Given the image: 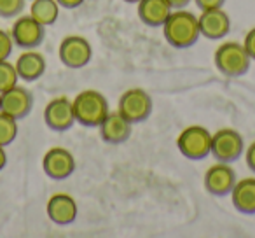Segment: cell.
Segmentation results:
<instances>
[{
  "mask_svg": "<svg viewBox=\"0 0 255 238\" xmlns=\"http://www.w3.org/2000/svg\"><path fill=\"white\" fill-rule=\"evenodd\" d=\"M11 37L14 46L21 47V49H35L44 42L46 26H42L32 16H19L12 23Z\"/></svg>",
  "mask_w": 255,
  "mask_h": 238,
  "instance_id": "cell-8",
  "label": "cell"
},
{
  "mask_svg": "<svg viewBox=\"0 0 255 238\" xmlns=\"http://www.w3.org/2000/svg\"><path fill=\"white\" fill-rule=\"evenodd\" d=\"M123 2H126V4H138L140 0H123Z\"/></svg>",
  "mask_w": 255,
  "mask_h": 238,
  "instance_id": "cell-30",
  "label": "cell"
},
{
  "mask_svg": "<svg viewBox=\"0 0 255 238\" xmlns=\"http://www.w3.org/2000/svg\"><path fill=\"white\" fill-rule=\"evenodd\" d=\"M201 11H208V9H219L226 4V0H194Z\"/></svg>",
  "mask_w": 255,
  "mask_h": 238,
  "instance_id": "cell-25",
  "label": "cell"
},
{
  "mask_svg": "<svg viewBox=\"0 0 255 238\" xmlns=\"http://www.w3.org/2000/svg\"><path fill=\"white\" fill-rule=\"evenodd\" d=\"M131 123L128 121L126 117L121 116L119 110L116 112H109L107 117L102 121L100 128V137L103 142L112 144V146H119L124 144L129 137H131Z\"/></svg>",
  "mask_w": 255,
  "mask_h": 238,
  "instance_id": "cell-15",
  "label": "cell"
},
{
  "mask_svg": "<svg viewBox=\"0 0 255 238\" xmlns=\"http://www.w3.org/2000/svg\"><path fill=\"white\" fill-rule=\"evenodd\" d=\"M30 16L37 19L42 26H51L56 23L60 16V4L56 0H32Z\"/></svg>",
  "mask_w": 255,
  "mask_h": 238,
  "instance_id": "cell-19",
  "label": "cell"
},
{
  "mask_svg": "<svg viewBox=\"0 0 255 238\" xmlns=\"http://www.w3.org/2000/svg\"><path fill=\"white\" fill-rule=\"evenodd\" d=\"M177 147L182 156L187 158V160H205L206 156H210V151H212V133L205 126H187L178 135Z\"/></svg>",
  "mask_w": 255,
  "mask_h": 238,
  "instance_id": "cell-4",
  "label": "cell"
},
{
  "mask_svg": "<svg viewBox=\"0 0 255 238\" xmlns=\"http://www.w3.org/2000/svg\"><path fill=\"white\" fill-rule=\"evenodd\" d=\"M16 72H18L19 79L26 82H33L40 79L46 72V58L35 49H25L16 60Z\"/></svg>",
  "mask_w": 255,
  "mask_h": 238,
  "instance_id": "cell-16",
  "label": "cell"
},
{
  "mask_svg": "<svg viewBox=\"0 0 255 238\" xmlns=\"http://www.w3.org/2000/svg\"><path fill=\"white\" fill-rule=\"evenodd\" d=\"M136 5H138V18L142 19L143 25L152 28L163 26L173 11L166 0H140Z\"/></svg>",
  "mask_w": 255,
  "mask_h": 238,
  "instance_id": "cell-18",
  "label": "cell"
},
{
  "mask_svg": "<svg viewBox=\"0 0 255 238\" xmlns=\"http://www.w3.org/2000/svg\"><path fill=\"white\" fill-rule=\"evenodd\" d=\"M245 151V142L240 132L233 128H222L212 135V154L217 161L234 163L241 158Z\"/></svg>",
  "mask_w": 255,
  "mask_h": 238,
  "instance_id": "cell-6",
  "label": "cell"
},
{
  "mask_svg": "<svg viewBox=\"0 0 255 238\" xmlns=\"http://www.w3.org/2000/svg\"><path fill=\"white\" fill-rule=\"evenodd\" d=\"M60 61L68 68H82L91 61L93 47L88 39L81 35H68L60 44Z\"/></svg>",
  "mask_w": 255,
  "mask_h": 238,
  "instance_id": "cell-7",
  "label": "cell"
},
{
  "mask_svg": "<svg viewBox=\"0 0 255 238\" xmlns=\"http://www.w3.org/2000/svg\"><path fill=\"white\" fill-rule=\"evenodd\" d=\"M18 72H16V65L11 63V61L4 60L0 61V95L7 89L14 88L18 84Z\"/></svg>",
  "mask_w": 255,
  "mask_h": 238,
  "instance_id": "cell-21",
  "label": "cell"
},
{
  "mask_svg": "<svg viewBox=\"0 0 255 238\" xmlns=\"http://www.w3.org/2000/svg\"><path fill=\"white\" fill-rule=\"evenodd\" d=\"M44 123L53 132H67L74 126V103L67 96H56L44 109Z\"/></svg>",
  "mask_w": 255,
  "mask_h": 238,
  "instance_id": "cell-9",
  "label": "cell"
},
{
  "mask_svg": "<svg viewBox=\"0 0 255 238\" xmlns=\"http://www.w3.org/2000/svg\"><path fill=\"white\" fill-rule=\"evenodd\" d=\"M198 23H199V32H201V35L210 40L222 39L231 30V18L222 7L201 11V14H199V18H198Z\"/></svg>",
  "mask_w": 255,
  "mask_h": 238,
  "instance_id": "cell-13",
  "label": "cell"
},
{
  "mask_svg": "<svg viewBox=\"0 0 255 238\" xmlns=\"http://www.w3.org/2000/svg\"><path fill=\"white\" fill-rule=\"evenodd\" d=\"M46 212L47 217L53 221L58 226H68L77 219V203L67 193H56L47 200L46 205Z\"/></svg>",
  "mask_w": 255,
  "mask_h": 238,
  "instance_id": "cell-14",
  "label": "cell"
},
{
  "mask_svg": "<svg viewBox=\"0 0 255 238\" xmlns=\"http://www.w3.org/2000/svg\"><path fill=\"white\" fill-rule=\"evenodd\" d=\"M5 165H7V154H5V147L0 146V172L4 170Z\"/></svg>",
  "mask_w": 255,
  "mask_h": 238,
  "instance_id": "cell-29",
  "label": "cell"
},
{
  "mask_svg": "<svg viewBox=\"0 0 255 238\" xmlns=\"http://www.w3.org/2000/svg\"><path fill=\"white\" fill-rule=\"evenodd\" d=\"M205 189L213 196H227L231 195L234 184H236V172L233 170L231 163L217 161L215 165L206 170L205 174Z\"/></svg>",
  "mask_w": 255,
  "mask_h": 238,
  "instance_id": "cell-12",
  "label": "cell"
},
{
  "mask_svg": "<svg viewBox=\"0 0 255 238\" xmlns=\"http://www.w3.org/2000/svg\"><path fill=\"white\" fill-rule=\"evenodd\" d=\"M44 174L53 181H65L75 170V158L65 147H51L42 158Z\"/></svg>",
  "mask_w": 255,
  "mask_h": 238,
  "instance_id": "cell-10",
  "label": "cell"
},
{
  "mask_svg": "<svg viewBox=\"0 0 255 238\" xmlns=\"http://www.w3.org/2000/svg\"><path fill=\"white\" fill-rule=\"evenodd\" d=\"M213 61H215L217 70L231 79L245 75L250 70V65H252V58L248 56L245 46L240 42L220 44L215 51Z\"/></svg>",
  "mask_w": 255,
  "mask_h": 238,
  "instance_id": "cell-3",
  "label": "cell"
},
{
  "mask_svg": "<svg viewBox=\"0 0 255 238\" xmlns=\"http://www.w3.org/2000/svg\"><path fill=\"white\" fill-rule=\"evenodd\" d=\"M171 5V9H185V5H189L192 0H166Z\"/></svg>",
  "mask_w": 255,
  "mask_h": 238,
  "instance_id": "cell-28",
  "label": "cell"
},
{
  "mask_svg": "<svg viewBox=\"0 0 255 238\" xmlns=\"http://www.w3.org/2000/svg\"><path fill=\"white\" fill-rule=\"evenodd\" d=\"M243 46L247 49L248 56L252 58V61H255V26L252 30H248V33L245 35Z\"/></svg>",
  "mask_w": 255,
  "mask_h": 238,
  "instance_id": "cell-24",
  "label": "cell"
},
{
  "mask_svg": "<svg viewBox=\"0 0 255 238\" xmlns=\"http://www.w3.org/2000/svg\"><path fill=\"white\" fill-rule=\"evenodd\" d=\"M72 103H74L75 123L86 128H98L110 112L109 100L96 89H84L72 100Z\"/></svg>",
  "mask_w": 255,
  "mask_h": 238,
  "instance_id": "cell-2",
  "label": "cell"
},
{
  "mask_svg": "<svg viewBox=\"0 0 255 238\" xmlns=\"http://www.w3.org/2000/svg\"><path fill=\"white\" fill-rule=\"evenodd\" d=\"M12 47H14V42H12L11 33H7L5 30H0V61L9 60Z\"/></svg>",
  "mask_w": 255,
  "mask_h": 238,
  "instance_id": "cell-23",
  "label": "cell"
},
{
  "mask_svg": "<svg viewBox=\"0 0 255 238\" xmlns=\"http://www.w3.org/2000/svg\"><path fill=\"white\" fill-rule=\"evenodd\" d=\"M231 202L234 209L245 216L255 214V177H245L236 181L231 191Z\"/></svg>",
  "mask_w": 255,
  "mask_h": 238,
  "instance_id": "cell-17",
  "label": "cell"
},
{
  "mask_svg": "<svg viewBox=\"0 0 255 238\" xmlns=\"http://www.w3.org/2000/svg\"><path fill=\"white\" fill-rule=\"evenodd\" d=\"M117 110L131 125L147 121L152 114V98L142 88H131L124 91L117 103Z\"/></svg>",
  "mask_w": 255,
  "mask_h": 238,
  "instance_id": "cell-5",
  "label": "cell"
},
{
  "mask_svg": "<svg viewBox=\"0 0 255 238\" xmlns=\"http://www.w3.org/2000/svg\"><path fill=\"white\" fill-rule=\"evenodd\" d=\"M245 160H247V167L250 168V172L255 174V142L248 146L247 153H245Z\"/></svg>",
  "mask_w": 255,
  "mask_h": 238,
  "instance_id": "cell-26",
  "label": "cell"
},
{
  "mask_svg": "<svg viewBox=\"0 0 255 238\" xmlns=\"http://www.w3.org/2000/svg\"><path fill=\"white\" fill-rule=\"evenodd\" d=\"M33 109V95L26 88L16 84L0 95V110L7 116L14 117L16 121L25 119Z\"/></svg>",
  "mask_w": 255,
  "mask_h": 238,
  "instance_id": "cell-11",
  "label": "cell"
},
{
  "mask_svg": "<svg viewBox=\"0 0 255 238\" xmlns=\"http://www.w3.org/2000/svg\"><path fill=\"white\" fill-rule=\"evenodd\" d=\"M25 9V0H0V18H16Z\"/></svg>",
  "mask_w": 255,
  "mask_h": 238,
  "instance_id": "cell-22",
  "label": "cell"
},
{
  "mask_svg": "<svg viewBox=\"0 0 255 238\" xmlns=\"http://www.w3.org/2000/svg\"><path fill=\"white\" fill-rule=\"evenodd\" d=\"M16 137H18V121L0 110V146H11Z\"/></svg>",
  "mask_w": 255,
  "mask_h": 238,
  "instance_id": "cell-20",
  "label": "cell"
},
{
  "mask_svg": "<svg viewBox=\"0 0 255 238\" xmlns=\"http://www.w3.org/2000/svg\"><path fill=\"white\" fill-rule=\"evenodd\" d=\"M60 7H65V9H77L79 5L84 4V0H56Z\"/></svg>",
  "mask_w": 255,
  "mask_h": 238,
  "instance_id": "cell-27",
  "label": "cell"
},
{
  "mask_svg": "<svg viewBox=\"0 0 255 238\" xmlns=\"http://www.w3.org/2000/svg\"><path fill=\"white\" fill-rule=\"evenodd\" d=\"M163 35L171 47H177V49L192 47L201 37L198 16L185 9H175L164 21Z\"/></svg>",
  "mask_w": 255,
  "mask_h": 238,
  "instance_id": "cell-1",
  "label": "cell"
}]
</instances>
